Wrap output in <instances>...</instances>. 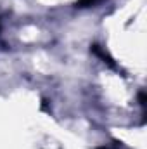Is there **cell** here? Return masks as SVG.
<instances>
[{
    "mask_svg": "<svg viewBox=\"0 0 147 149\" xmlns=\"http://www.w3.org/2000/svg\"><path fill=\"white\" fill-rule=\"evenodd\" d=\"M102 0H78L76 7H94L97 3H101Z\"/></svg>",
    "mask_w": 147,
    "mask_h": 149,
    "instance_id": "6da1fadb",
    "label": "cell"
}]
</instances>
